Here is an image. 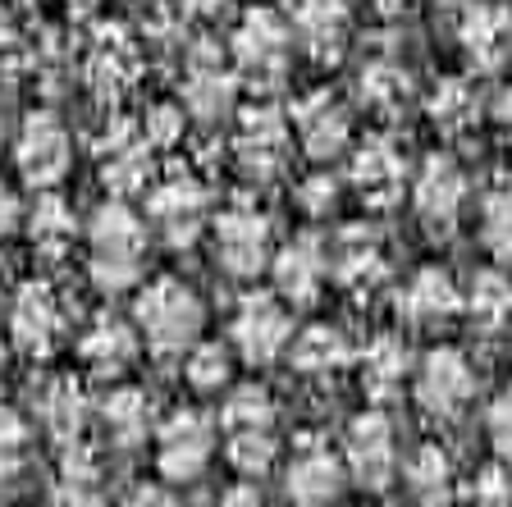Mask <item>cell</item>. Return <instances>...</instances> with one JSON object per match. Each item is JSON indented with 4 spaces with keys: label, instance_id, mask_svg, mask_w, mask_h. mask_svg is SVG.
Masks as SVG:
<instances>
[{
    "label": "cell",
    "instance_id": "cell-1",
    "mask_svg": "<svg viewBox=\"0 0 512 507\" xmlns=\"http://www.w3.org/2000/svg\"><path fill=\"white\" fill-rule=\"evenodd\" d=\"M147 243L151 224L147 215H138L124 197L96 206V215L87 220V275L101 293H124L142 279L147 270Z\"/></svg>",
    "mask_w": 512,
    "mask_h": 507
},
{
    "label": "cell",
    "instance_id": "cell-2",
    "mask_svg": "<svg viewBox=\"0 0 512 507\" xmlns=\"http://www.w3.org/2000/svg\"><path fill=\"white\" fill-rule=\"evenodd\" d=\"M133 325H138L142 343H147L156 357H183V352L202 338V325H206L202 297L192 293L183 279L160 275L138 288Z\"/></svg>",
    "mask_w": 512,
    "mask_h": 507
},
{
    "label": "cell",
    "instance_id": "cell-3",
    "mask_svg": "<svg viewBox=\"0 0 512 507\" xmlns=\"http://www.w3.org/2000/svg\"><path fill=\"white\" fill-rule=\"evenodd\" d=\"M211 247L224 275L256 279L261 270H270V256H275L270 215L256 211L252 201H229L224 211L211 215Z\"/></svg>",
    "mask_w": 512,
    "mask_h": 507
},
{
    "label": "cell",
    "instance_id": "cell-4",
    "mask_svg": "<svg viewBox=\"0 0 512 507\" xmlns=\"http://www.w3.org/2000/svg\"><path fill=\"white\" fill-rule=\"evenodd\" d=\"M215 439H220V425L211 416L197 407H179L156 425V471L170 485L202 480L215 457Z\"/></svg>",
    "mask_w": 512,
    "mask_h": 507
},
{
    "label": "cell",
    "instance_id": "cell-5",
    "mask_svg": "<svg viewBox=\"0 0 512 507\" xmlns=\"http://www.w3.org/2000/svg\"><path fill=\"white\" fill-rule=\"evenodd\" d=\"M293 28L288 19H279L275 10H247L238 19L234 37H229V60L238 74H247L252 83L275 87L293 64Z\"/></svg>",
    "mask_w": 512,
    "mask_h": 507
},
{
    "label": "cell",
    "instance_id": "cell-6",
    "mask_svg": "<svg viewBox=\"0 0 512 507\" xmlns=\"http://www.w3.org/2000/svg\"><path fill=\"white\" fill-rule=\"evenodd\" d=\"M480 380H476V366L462 348H430L426 357L412 366V393H416V407L426 416H439V421H453L471 407L476 398Z\"/></svg>",
    "mask_w": 512,
    "mask_h": 507
},
{
    "label": "cell",
    "instance_id": "cell-7",
    "mask_svg": "<svg viewBox=\"0 0 512 507\" xmlns=\"http://www.w3.org/2000/svg\"><path fill=\"white\" fill-rule=\"evenodd\" d=\"M293 316H288L279 293H243L229 320V348L247 361V366H270L288 352L293 343Z\"/></svg>",
    "mask_w": 512,
    "mask_h": 507
},
{
    "label": "cell",
    "instance_id": "cell-8",
    "mask_svg": "<svg viewBox=\"0 0 512 507\" xmlns=\"http://www.w3.org/2000/svg\"><path fill=\"white\" fill-rule=\"evenodd\" d=\"M147 224L170 247H192L211 229V192L192 174H165L147 197Z\"/></svg>",
    "mask_w": 512,
    "mask_h": 507
},
{
    "label": "cell",
    "instance_id": "cell-9",
    "mask_svg": "<svg viewBox=\"0 0 512 507\" xmlns=\"http://www.w3.org/2000/svg\"><path fill=\"white\" fill-rule=\"evenodd\" d=\"M238 101V69L215 42H197L183 55V110L202 124L234 115Z\"/></svg>",
    "mask_w": 512,
    "mask_h": 507
},
{
    "label": "cell",
    "instance_id": "cell-10",
    "mask_svg": "<svg viewBox=\"0 0 512 507\" xmlns=\"http://www.w3.org/2000/svg\"><path fill=\"white\" fill-rule=\"evenodd\" d=\"M14 160L32 188H60L69 165H74V138L51 110H32L14 138Z\"/></svg>",
    "mask_w": 512,
    "mask_h": 507
},
{
    "label": "cell",
    "instance_id": "cell-11",
    "mask_svg": "<svg viewBox=\"0 0 512 507\" xmlns=\"http://www.w3.org/2000/svg\"><path fill=\"white\" fill-rule=\"evenodd\" d=\"M343 466L362 489H389V480L398 476L394 421L384 412L352 416L348 434H343Z\"/></svg>",
    "mask_w": 512,
    "mask_h": 507
},
{
    "label": "cell",
    "instance_id": "cell-12",
    "mask_svg": "<svg viewBox=\"0 0 512 507\" xmlns=\"http://www.w3.org/2000/svg\"><path fill=\"white\" fill-rule=\"evenodd\" d=\"M234 156L247 179H275L293 156V124L275 106H252L238 115L234 128Z\"/></svg>",
    "mask_w": 512,
    "mask_h": 507
},
{
    "label": "cell",
    "instance_id": "cell-13",
    "mask_svg": "<svg viewBox=\"0 0 512 507\" xmlns=\"http://www.w3.org/2000/svg\"><path fill=\"white\" fill-rule=\"evenodd\" d=\"M288 124H293V138H298V147L307 151L311 160H334V156H343V151L352 147L348 106H343L334 92H325V87H320V92L298 96Z\"/></svg>",
    "mask_w": 512,
    "mask_h": 507
},
{
    "label": "cell",
    "instance_id": "cell-14",
    "mask_svg": "<svg viewBox=\"0 0 512 507\" xmlns=\"http://www.w3.org/2000/svg\"><path fill=\"white\" fill-rule=\"evenodd\" d=\"M467 206V174L453 156H430L412 179V211L430 233H453Z\"/></svg>",
    "mask_w": 512,
    "mask_h": 507
},
{
    "label": "cell",
    "instance_id": "cell-15",
    "mask_svg": "<svg viewBox=\"0 0 512 507\" xmlns=\"http://www.w3.org/2000/svg\"><path fill=\"white\" fill-rule=\"evenodd\" d=\"M270 279H275V293L293 307H307L316 302L325 279H330V247L320 243L316 233H302L293 243L275 247L270 256Z\"/></svg>",
    "mask_w": 512,
    "mask_h": 507
},
{
    "label": "cell",
    "instance_id": "cell-16",
    "mask_svg": "<svg viewBox=\"0 0 512 507\" xmlns=\"http://www.w3.org/2000/svg\"><path fill=\"white\" fill-rule=\"evenodd\" d=\"M348 183L357 188V197L366 206H394L407 188V165H403V151L384 133H371L352 147L348 160Z\"/></svg>",
    "mask_w": 512,
    "mask_h": 507
},
{
    "label": "cell",
    "instance_id": "cell-17",
    "mask_svg": "<svg viewBox=\"0 0 512 507\" xmlns=\"http://www.w3.org/2000/svg\"><path fill=\"white\" fill-rule=\"evenodd\" d=\"M64 329V307H60V293L42 279H28V284L14 293L10 302V338L14 348L28 352V357H42L51 352V343L60 338Z\"/></svg>",
    "mask_w": 512,
    "mask_h": 507
},
{
    "label": "cell",
    "instance_id": "cell-18",
    "mask_svg": "<svg viewBox=\"0 0 512 507\" xmlns=\"http://www.w3.org/2000/svg\"><path fill=\"white\" fill-rule=\"evenodd\" d=\"M288 28H293V42L311 60L330 64V60H339L352 37V10H348V0H293Z\"/></svg>",
    "mask_w": 512,
    "mask_h": 507
},
{
    "label": "cell",
    "instance_id": "cell-19",
    "mask_svg": "<svg viewBox=\"0 0 512 507\" xmlns=\"http://www.w3.org/2000/svg\"><path fill=\"white\" fill-rule=\"evenodd\" d=\"M458 42L476 69H503L512 60V10L499 0H467L458 19Z\"/></svg>",
    "mask_w": 512,
    "mask_h": 507
},
{
    "label": "cell",
    "instance_id": "cell-20",
    "mask_svg": "<svg viewBox=\"0 0 512 507\" xmlns=\"http://www.w3.org/2000/svg\"><path fill=\"white\" fill-rule=\"evenodd\" d=\"M330 279L357 297H371L389 279V256H384L380 238L371 229H343L330 247Z\"/></svg>",
    "mask_w": 512,
    "mask_h": 507
},
{
    "label": "cell",
    "instance_id": "cell-21",
    "mask_svg": "<svg viewBox=\"0 0 512 507\" xmlns=\"http://www.w3.org/2000/svg\"><path fill=\"white\" fill-rule=\"evenodd\" d=\"M138 352H142L138 325H128L119 316H96L87 325V334L78 338V361L96 380H124L128 366L138 361Z\"/></svg>",
    "mask_w": 512,
    "mask_h": 507
},
{
    "label": "cell",
    "instance_id": "cell-22",
    "mask_svg": "<svg viewBox=\"0 0 512 507\" xmlns=\"http://www.w3.org/2000/svg\"><path fill=\"white\" fill-rule=\"evenodd\" d=\"M458 311H462V293L453 284V275L439 270V265L416 270L403 284V293H398V316L412 329H444Z\"/></svg>",
    "mask_w": 512,
    "mask_h": 507
},
{
    "label": "cell",
    "instance_id": "cell-23",
    "mask_svg": "<svg viewBox=\"0 0 512 507\" xmlns=\"http://www.w3.org/2000/svg\"><path fill=\"white\" fill-rule=\"evenodd\" d=\"M343 476L348 466L320 444H307L293 453L288 462V476H284V489H288V503L293 507H334L343 494Z\"/></svg>",
    "mask_w": 512,
    "mask_h": 507
},
{
    "label": "cell",
    "instance_id": "cell-24",
    "mask_svg": "<svg viewBox=\"0 0 512 507\" xmlns=\"http://www.w3.org/2000/svg\"><path fill=\"white\" fill-rule=\"evenodd\" d=\"M412 352L398 334H375L362 352H357V375H362L366 398L389 402L403 393V384L412 380Z\"/></svg>",
    "mask_w": 512,
    "mask_h": 507
},
{
    "label": "cell",
    "instance_id": "cell-25",
    "mask_svg": "<svg viewBox=\"0 0 512 507\" xmlns=\"http://www.w3.org/2000/svg\"><path fill=\"white\" fill-rule=\"evenodd\" d=\"M288 357H293V366H298L307 380H334L339 370H348L352 361H357V352H352L348 334H343L339 325L316 320V325H307V329L293 334Z\"/></svg>",
    "mask_w": 512,
    "mask_h": 507
},
{
    "label": "cell",
    "instance_id": "cell-26",
    "mask_svg": "<svg viewBox=\"0 0 512 507\" xmlns=\"http://www.w3.org/2000/svg\"><path fill=\"white\" fill-rule=\"evenodd\" d=\"M37 421L42 430L51 434L55 444H78L83 439V425H87V393L74 375H55V380L42 384L37 393Z\"/></svg>",
    "mask_w": 512,
    "mask_h": 507
},
{
    "label": "cell",
    "instance_id": "cell-27",
    "mask_svg": "<svg viewBox=\"0 0 512 507\" xmlns=\"http://www.w3.org/2000/svg\"><path fill=\"white\" fill-rule=\"evenodd\" d=\"M96 416H101V430H106V439L115 448H138L151 434V398L142 389H133V384H115L101 398Z\"/></svg>",
    "mask_w": 512,
    "mask_h": 507
},
{
    "label": "cell",
    "instance_id": "cell-28",
    "mask_svg": "<svg viewBox=\"0 0 512 507\" xmlns=\"http://www.w3.org/2000/svg\"><path fill=\"white\" fill-rule=\"evenodd\" d=\"M426 110H430V124H435L444 138H467V133L480 128V119H485V101H480V92L467 78H439Z\"/></svg>",
    "mask_w": 512,
    "mask_h": 507
},
{
    "label": "cell",
    "instance_id": "cell-29",
    "mask_svg": "<svg viewBox=\"0 0 512 507\" xmlns=\"http://www.w3.org/2000/svg\"><path fill=\"white\" fill-rule=\"evenodd\" d=\"M23 229H28V243L37 247L42 256H64L69 247H74V238H78V215H74V206H69L60 192L46 188L42 197L32 201Z\"/></svg>",
    "mask_w": 512,
    "mask_h": 507
},
{
    "label": "cell",
    "instance_id": "cell-30",
    "mask_svg": "<svg viewBox=\"0 0 512 507\" xmlns=\"http://www.w3.org/2000/svg\"><path fill=\"white\" fill-rule=\"evenodd\" d=\"M407 494L421 507H444L448 498L458 494V471H453V457L439 444H421L403 466Z\"/></svg>",
    "mask_w": 512,
    "mask_h": 507
},
{
    "label": "cell",
    "instance_id": "cell-31",
    "mask_svg": "<svg viewBox=\"0 0 512 507\" xmlns=\"http://www.w3.org/2000/svg\"><path fill=\"white\" fill-rule=\"evenodd\" d=\"M106 183L115 192H138L151 183V147L142 138V128L115 124L106 142Z\"/></svg>",
    "mask_w": 512,
    "mask_h": 507
},
{
    "label": "cell",
    "instance_id": "cell-32",
    "mask_svg": "<svg viewBox=\"0 0 512 507\" xmlns=\"http://www.w3.org/2000/svg\"><path fill=\"white\" fill-rule=\"evenodd\" d=\"M357 92H362V106L371 110V115L380 119H398L407 110V101H412V74H407L398 60H366L362 64V83H357Z\"/></svg>",
    "mask_w": 512,
    "mask_h": 507
},
{
    "label": "cell",
    "instance_id": "cell-33",
    "mask_svg": "<svg viewBox=\"0 0 512 507\" xmlns=\"http://www.w3.org/2000/svg\"><path fill=\"white\" fill-rule=\"evenodd\" d=\"M462 311L471 316V325L485 334H499L512 325V279L503 270H480L471 279V288L462 293Z\"/></svg>",
    "mask_w": 512,
    "mask_h": 507
},
{
    "label": "cell",
    "instance_id": "cell-34",
    "mask_svg": "<svg viewBox=\"0 0 512 507\" xmlns=\"http://www.w3.org/2000/svg\"><path fill=\"white\" fill-rule=\"evenodd\" d=\"M220 434L234 439V434H275L279 412H275V398H270L261 384H238L220 407Z\"/></svg>",
    "mask_w": 512,
    "mask_h": 507
},
{
    "label": "cell",
    "instance_id": "cell-35",
    "mask_svg": "<svg viewBox=\"0 0 512 507\" xmlns=\"http://www.w3.org/2000/svg\"><path fill=\"white\" fill-rule=\"evenodd\" d=\"M55 507H101V457L83 444H69L55 480Z\"/></svg>",
    "mask_w": 512,
    "mask_h": 507
},
{
    "label": "cell",
    "instance_id": "cell-36",
    "mask_svg": "<svg viewBox=\"0 0 512 507\" xmlns=\"http://www.w3.org/2000/svg\"><path fill=\"white\" fill-rule=\"evenodd\" d=\"M480 243L494 261H512V174H499L480 197Z\"/></svg>",
    "mask_w": 512,
    "mask_h": 507
},
{
    "label": "cell",
    "instance_id": "cell-37",
    "mask_svg": "<svg viewBox=\"0 0 512 507\" xmlns=\"http://www.w3.org/2000/svg\"><path fill=\"white\" fill-rule=\"evenodd\" d=\"M183 380L197 393H220L234 380V348L211 343V338H197L188 352H183Z\"/></svg>",
    "mask_w": 512,
    "mask_h": 507
},
{
    "label": "cell",
    "instance_id": "cell-38",
    "mask_svg": "<svg viewBox=\"0 0 512 507\" xmlns=\"http://www.w3.org/2000/svg\"><path fill=\"white\" fill-rule=\"evenodd\" d=\"M133 69H138V51H133V42H128V37H119V32H115V37H106V42H96L92 64H87V78L115 96L119 87L133 83Z\"/></svg>",
    "mask_w": 512,
    "mask_h": 507
},
{
    "label": "cell",
    "instance_id": "cell-39",
    "mask_svg": "<svg viewBox=\"0 0 512 507\" xmlns=\"http://www.w3.org/2000/svg\"><path fill=\"white\" fill-rule=\"evenodd\" d=\"M224 453L243 476H266L279 457V434H234V439H224Z\"/></svg>",
    "mask_w": 512,
    "mask_h": 507
},
{
    "label": "cell",
    "instance_id": "cell-40",
    "mask_svg": "<svg viewBox=\"0 0 512 507\" xmlns=\"http://www.w3.org/2000/svg\"><path fill=\"white\" fill-rule=\"evenodd\" d=\"M28 457V421L14 407H0V476L19 471Z\"/></svg>",
    "mask_w": 512,
    "mask_h": 507
},
{
    "label": "cell",
    "instance_id": "cell-41",
    "mask_svg": "<svg viewBox=\"0 0 512 507\" xmlns=\"http://www.w3.org/2000/svg\"><path fill=\"white\" fill-rule=\"evenodd\" d=\"M183 128H188V115H183V106H156L147 115V124H142V138H147L151 151H170L174 142L183 138Z\"/></svg>",
    "mask_w": 512,
    "mask_h": 507
},
{
    "label": "cell",
    "instance_id": "cell-42",
    "mask_svg": "<svg viewBox=\"0 0 512 507\" xmlns=\"http://www.w3.org/2000/svg\"><path fill=\"white\" fill-rule=\"evenodd\" d=\"M467 507H512V480L503 476L499 466L476 471L467 485Z\"/></svg>",
    "mask_w": 512,
    "mask_h": 507
},
{
    "label": "cell",
    "instance_id": "cell-43",
    "mask_svg": "<svg viewBox=\"0 0 512 507\" xmlns=\"http://www.w3.org/2000/svg\"><path fill=\"white\" fill-rule=\"evenodd\" d=\"M485 434H490L494 453L503 462H512V384L490 402V412H485Z\"/></svg>",
    "mask_w": 512,
    "mask_h": 507
},
{
    "label": "cell",
    "instance_id": "cell-44",
    "mask_svg": "<svg viewBox=\"0 0 512 507\" xmlns=\"http://www.w3.org/2000/svg\"><path fill=\"white\" fill-rule=\"evenodd\" d=\"M28 69H32V42L23 37V32H14V28L0 23V78L14 83V78L28 74Z\"/></svg>",
    "mask_w": 512,
    "mask_h": 507
},
{
    "label": "cell",
    "instance_id": "cell-45",
    "mask_svg": "<svg viewBox=\"0 0 512 507\" xmlns=\"http://www.w3.org/2000/svg\"><path fill=\"white\" fill-rule=\"evenodd\" d=\"M334 201H339V183H334L330 174H311V179L302 183V206H307V215H330Z\"/></svg>",
    "mask_w": 512,
    "mask_h": 507
},
{
    "label": "cell",
    "instance_id": "cell-46",
    "mask_svg": "<svg viewBox=\"0 0 512 507\" xmlns=\"http://www.w3.org/2000/svg\"><path fill=\"white\" fill-rule=\"evenodd\" d=\"M19 224H23V206H19V197H14L10 183H0V243H10L14 233H19Z\"/></svg>",
    "mask_w": 512,
    "mask_h": 507
},
{
    "label": "cell",
    "instance_id": "cell-47",
    "mask_svg": "<svg viewBox=\"0 0 512 507\" xmlns=\"http://www.w3.org/2000/svg\"><path fill=\"white\" fill-rule=\"evenodd\" d=\"M124 507H179V498H174L165 485H138L128 494Z\"/></svg>",
    "mask_w": 512,
    "mask_h": 507
},
{
    "label": "cell",
    "instance_id": "cell-48",
    "mask_svg": "<svg viewBox=\"0 0 512 507\" xmlns=\"http://www.w3.org/2000/svg\"><path fill=\"white\" fill-rule=\"evenodd\" d=\"M220 507H270V503H266V494H261L256 485H234L229 494L220 498Z\"/></svg>",
    "mask_w": 512,
    "mask_h": 507
},
{
    "label": "cell",
    "instance_id": "cell-49",
    "mask_svg": "<svg viewBox=\"0 0 512 507\" xmlns=\"http://www.w3.org/2000/svg\"><path fill=\"white\" fill-rule=\"evenodd\" d=\"M490 115H494V124L503 128V138L512 142V87H503V92H499V101L490 106Z\"/></svg>",
    "mask_w": 512,
    "mask_h": 507
},
{
    "label": "cell",
    "instance_id": "cell-50",
    "mask_svg": "<svg viewBox=\"0 0 512 507\" xmlns=\"http://www.w3.org/2000/svg\"><path fill=\"white\" fill-rule=\"evenodd\" d=\"M371 10L380 14V19H407V14L416 10V0H371Z\"/></svg>",
    "mask_w": 512,
    "mask_h": 507
},
{
    "label": "cell",
    "instance_id": "cell-51",
    "mask_svg": "<svg viewBox=\"0 0 512 507\" xmlns=\"http://www.w3.org/2000/svg\"><path fill=\"white\" fill-rule=\"evenodd\" d=\"M220 5H224V0H183V10H188V14H215Z\"/></svg>",
    "mask_w": 512,
    "mask_h": 507
},
{
    "label": "cell",
    "instance_id": "cell-52",
    "mask_svg": "<svg viewBox=\"0 0 512 507\" xmlns=\"http://www.w3.org/2000/svg\"><path fill=\"white\" fill-rule=\"evenodd\" d=\"M69 10H74V14H92L96 0H69Z\"/></svg>",
    "mask_w": 512,
    "mask_h": 507
},
{
    "label": "cell",
    "instance_id": "cell-53",
    "mask_svg": "<svg viewBox=\"0 0 512 507\" xmlns=\"http://www.w3.org/2000/svg\"><path fill=\"white\" fill-rule=\"evenodd\" d=\"M10 5H19V10H37L42 0H10Z\"/></svg>",
    "mask_w": 512,
    "mask_h": 507
},
{
    "label": "cell",
    "instance_id": "cell-54",
    "mask_svg": "<svg viewBox=\"0 0 512 507\" xmlns=\"http://www.w3.org/2000/svg\"><path fill=\"white\" fill-rule=\"evenodd\" d=\"M0 147H5V110H0Z\"/></svg>",
    "mask_w": 512,
    "mask_h": 507
},
{
    "label": "cell",
    "instance_id": "cell-55",
    "mask_svg": "<svg viewBox=\"0 0 512 507\" xmlns=\"http://www.w3.org/2000/svg\"><path fill=\"white\" fill-rule=\"evenodd\" d=\"M0 366H5V338H0Z\"/></svg>",
    "mask_w": 512,
    "mask_h": 507
}]
</instances>
